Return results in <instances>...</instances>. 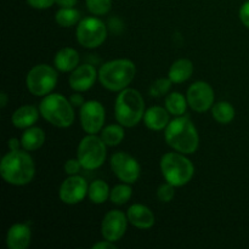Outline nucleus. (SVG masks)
<instances>
[{"label":"nucleus","mask_w":249,"mask_h":249,"mask_svg":"<svg viewBox=\"0 0 249 249\" xmlns=\"http://www.w3.org/2000/svg\"><path fill=\"white\" fill-rule=\"evenodd\" d=\"M7 146H9L10 151H17L19 150V146H22L21 140L16 138H11L9 141H7Z\"/></svg>","instance_id":"37"},{"label":"nucleus","mask_w":249,"mask_h":249,"mask_svg":"<svg viewBox=\"0 0 249 249\" xmlns=\"http://www.w3.org/2000/svg\"><path fill=\"white\" fill-rule=\"evenodd\" d=\"M194 73V63L189 58H179L169 68L168 78L175 84H180L191 78Z\"/></svg>","instance_id":"21"},{"label":"nucleus","mask_w":249,"mask_h":249,"mask_svg":"<svg viewBox=\"0 0 249 249\" xmlns=\"http://www.w3.org/2000/svg\"><path fill=\"white\" fill-rule=\"evenodd\" d=\"M39 111L36 106L32 105H24L18 107L16 111L12 113L11 122L15 128L17 129H27L33 126L39 118Z\"/></svg>","instance_id":"19"},{"label":"nucleus","mask_w":249,"mask_h":249,"mask_svg":"<svg viewBox=\"0 0 249 249\" xmlns=\"http://www.w3.org/2000/svg\"><path fill=\"white\" fill-rule=\"evenodd\" d=\"M175 189L177 187L174 185L169 184V182H165V184L160 185L157 190V197L160 202L163 203H169L173 201V198L175 197Z\"/></svg>","instance_id":"31"},{"label":"nucleus","mask_w":249,"mask_h":249,"mask_svg":"<svg viewBox=\"0 0 249 249\" xmlns=\"http://www.w3.org/2000/svg\"><path fill=\"white\" fill-rule=\"evenodd\" d=\"M79 118L82 128L88 134H97L104 129L105 118V107L101 102L96 100L85 101V104L80 107Z\"/></svg>","instance_id":"11"},{"label":"nucleus","mask_w":249,"mask_h":249,"mask_svg":"<svg viewBox=\"0 0 249 249\" xmlns=\"http://www.w3.org/2000/svg\"><path fill=\"white\" fill-rule=\"evenodd\" d=\"M111 190L104 180H95L89 185L88 196L94 204H102L109 198Z\"/></svg>","instance_id":"24"},{"label":"nucleus","mask_w":249,"mask_h":249,"mask_svg":"<svg viewBox=\"0 0 249 249\" xmlns=\"http://www.w3.org/2000/svg\"><path fill=\"white\" fill-rule=\"evenodd\" d=\"M0 174L7 184L24 186L33 180L36 164L26 150L10 151L0 162Z\"/></svg>","instance_id":"1"},{"label":"nucleus","mask_w":249,"mask_h":249,"mask_svg":"<svg viewBox=\"0 0 249 249\" xmlns=\"http://www.w3.org/2000/svg\"><path fill=\"white\" fill-rule=\"evenodd\" d=\"M27 4L36 10H45L56 4V0H26Z\"/></svg>","instance_id":"33"},{"label":"nucleus","mask_w":249,"mask_h":249,"mask_svg":"<svg viewBox=\"0 0 249 249\" xmlns=\"http://www.w3.org/2000/svg\"><path fill=\"white\" fill-rule=\"evenodd\" d=\"M186 99L189 106L194 111L202 113L213 107L215 95L213 88L208 83L196 82L187 89Z\"/></svg>","instance_id":"12"},{"label":"nucleus","mask_w":249,"mask_h":249,"mask_svg":"<svg viewBox=\"0 0 249 249\" xmlns=\"http://www.w3.org/2000/svg\"><path fill=\"white\" fill-rule=\"evenodd\" d=\"M32 232L26 224H14L7 230L6 246L9 249H26L31 245Z\"/></svg>","instance_id":"17"},{"label":"nucleus","mask_w":249,"mask_h":249,"mask_svg":"<svg viewBox=\"0 0 249 249\" xmlns=\"http://www.w3.org/2000/svg\"><path fill=\"white\" fill-rule=\"evenodd\" d=\"M145 114V102L140 92L131 88L119 91L114 104V117L121 125L133 128Z\"/></svg>","instance_id":"4"},{"label":"nucleus","mask_w":249,"mask_h":249,"mask_svg":"<svg viewBox=\"0 0 249 249\" xmlns=\"http://www.w3.org/2000/svg\"><path fill=\"white\" fill-rule=\"evenodd\" d=\"M136 66L128 58H118L104 63L99 70V80L109 91H122L134 80Z\"/></svg>","instance_id":"3"},{"label":"nucleus","mask_w":249,"mask_h":249,"mask_svg":"<svg viewBox=\"0 0 249 249\" xmlns=\"http://www.w3.org/2000/svg\"><path fill=\"white\" fill-rule=\"evenodd\" d=\"M57 72L51 66L41 63L36 65L27 73L26 87L34 96H46L57 84Z\"/></svg>","instance_id":"8"},{"label":"nucleus","mask_w":249,"mask_h":249,"mask_svg":"<svg viewBox=\"0 0 249 249\" xmlns=\"http://www.w3.org/2000/svg\"><path fill=\"white\" fill-rule=\"evenodd\" d=\"M114 248H116L114 242H111V241H107V240L100 241V242L95 243V245L92 246V249H114Z\"/></svg>","instance_id":"36"},{"label":"nucleus","mask_w":249,"mask_h":249,"mask_svg":"<svg viewBox=\"0 0 249 249\" xmlns=\"http://www.w3.org/2000/svg\"><path fill=\"white\" fill-rule=\"evenodd\" d=\"M128 216L121 211H111L104 216L101 224V232L104 240L117 242L126 232Z\"/></svg>","instance_id":"14"},{"label":"nucleus","mask_w":249,"mask_h":249,"mask_svg":"<svg viewBox=\"0 0 249 249\" xmlns=\"http://www.w3.org/2000/svg\"><path fill=\"white\" fill-rule=\"evenodd\" d=\"M41 117L57 128H68L74 122V109L68 99L61 94H49L39 105Z\"/></svg>","instance_id":"5"},{"label":"nucleus","mask_w":249,"mask_h":249,"mask_svg":"<svg viewBox=\"0 0 249 249\" xmlns=\"http://www.w3.org/2000/svg\"><path fill=\"white\" fill-rule=\"evenodd\" d=\"M165 142L178 152L191 155L199 146V136L196 126L189 117L179 116L169 122L164 129Z\"/></svg>","instance_id":"2"},{"label":"nucleus","mask_w":249,"mask_h":249,"mask_svg":"<svg viewBox=\"0 0 249 249\" xmlns=\"http://www.w3.org/2000/svg\"><path fill=\"white\" fill-rule=\"evenodd\" d=\"M78 0H56V4L61 7H74Z\"/></svg>","instance_id":"38"},{"label":"nucleus","mask_w":249,"mask_h":249,"mask_svg":"<svg viewBox=\"0 0 249 249\" xmlns=\"http://www.w3.org/2000/svg\"><path fill=\"white\" fill-rule=\"evenodd\" d=\"M7 94L5 91H1V94H0V106H1V108H5V106H6L7 104Z\"/></svg>","instance_id":"39"},{"label":"nucleus","mask_w":249,"mask_h":249,"mask_svg":"<svg viewBox=\"0 0 249 249\" xmlns=\"http://www.w3.org/2000/svg\"><path fill=\"white\" fill-rule=\"evenodd\" d=\"M45 142V133L41 128L31 126L24 130L21 136L22 147L26 151H36Z\"/></svg>","instance_id":"22"},{"label":"nucleus","mask_w":249,"mask_h":249,"mask_svg":"<svg viewBox=\"0 0 249 249\" xmlns=\"http://www.w3.org/2000/svg\"><path fill=\"white\" fill-rule=\"evenodd\" d=\"M169 112L165 107L152 106L147 108L143 114V123L150 130H164L169 124Z\"/></svg>","instance_id":"18"},{"label":"nucleus","mask_w":249,"mask_h":249,"mask_svg":"<svg viewBox=\"0 0 249 249\" xmlns=\"http://www.w3.org/2000/svg\"><path fill=\"white\" fill-rule=\"evenodd\" d=\"M75 36L83 48H99L107 38V27L97 17H87L78 23Z\"/></svg>","instance_id":"9"},{"label":"nucleus","mask_w":249,"mask_h":249,"mask_svg":"<svg viewBox=\"0 0 249 249\" xmlns=\"http://www.w3.org/2000/svg\"><path fill=\"white\" fill-rule=\"evenodd\" d=\"M240 19L243 23V26H246L249 29V0L245 2V4L241 6L240 9Z\"/></svg>","instance_id":"34"},{"label":"nucleus","mask_w":249,"mask_h":249,"mask_svg":"<svg viewBox=\"0 0 249 249\" xmlns=\"http://www.w3.org/2000/svg\"><path fill=\"white\" fill-rule=\"evenodd\" d=\"M107 145L96 134H88L78 145L77 158L87 170L99 169L106 160Z\"/></svg>","instance_id":"7"},{"label":"nucleus","mask_w":249,"mask_h":249,"mask_svg":"<svg viewBox=\"0 0 249 249\" xmlns=\"http://www.w3.org/2000/svg\"><path fill=\"white\" fill-rule=\"evenodd\" d=\"M126 216H128V220L131 225L138 229H142V230L151 229L156 223L153 212L143 204L136 203L129 207Z\"/></svg>","instance_id":"16"},{"label":"nucleus","mask_w":249,"mask_h":249,"mask_svg":"<svg viewBox=\"0 0 249 249\" xmlns=\"http://www.w3.org/2000/svg\"><path fill=\"white\" fill-rule=\"evenodd\" d=\"M56 23L63 28H68L80 22V12L74 7H61L55 14Z\"/></svg>","instance_id":"26"},{"label":"nucleus","mask_w":249,"mask_h":249,"mask_svg":"<svg viewBox=\"0 0 249 249\" xmlns=\"http://www.w3.org/2000/svg\"><path fill=\"white\" fill-rule=\"evenodd\" d=\"M131 195H133V189L130 187V184L123 182V184L117 185V186H114L111 190L109 199H111L113 204L123 206L131 198Z\"/></svg>","instance_id":"28"},{"label":"nucleus","mask_w":249,"mask_h":249,"mask_svg":"<svg viewBox=\"0 0 249 249\" xmlns=\"http://www.w3.org/2000/svg\"><path fill=\"white\" fill-rule=\"evenodd\" d=\"M172 84L173 82L169 78H160L156 82H153L152 85L150 87V94L155 97L163 96V95H165L169 91Z\"/></svg>","instance_id":"30"},{"label":"nucleus","mask_w":249,"mask_h":249,"mask_svg":"<svg viewBox=\"0 0 249 249\" xmlns=\"http://www.w3.org/2000/svg\"><path fill=\"white\" fill-rule=\"evenodd\" d=\"M111 168L121 181L134 184L139 180L141 168L136 158L126 152H116L111 157Z\"/></svg>","instance_id":"10"},{"label":"nucleus","mask_w":249,"mask_h":249,"mask_svg":"<svg viewBox=\"0 0 249 249\" xmlns=\"http://www.w3.org/2000/svg\"><path fill=\"white\" fill-rule=\"evenodd\" d=\"M105 143L107 146H113L119 145L124 139V129L123 125L121 124H109V125L105 126L101 130V136Z\"/></svg>","instance_id":"27"},{"label":"nucleus","mask_w":249,"mask_h":249,"mask_svg":"<svg viewBox=\"0 0 249 249\" xmlns=\"http://www.w3.org/2000/svg\"><path fill=\"white\" fill-rule=\"evenodd\" d=\"M160 172L165 181L175 187H181L191 181L195 167L184 153L168 152L160 158Z\"/></svg>","instance_id":"6"},{"label":"nucleus","mask_w":249,"mask_h":249,"mask_svg":"<svg viewBox=\"0 0 249 249\" xmlns=\"http://www.w3.org/2000/svg\"><path fill=\"white\" fill-rule=\"evenodd\" d=\"M87 7L95 16H104L108 14L112 7V0H85Z\"/></svg>","instance_id":"29"},{"label":"nucleus","mask_w":249,"mask_h":249,"mask_svg":"<svg viewBox=\"0 0 249 249\" xmlns=\"http://www.w3.org/2000/svg\"><path fill=\"white\" fill-rule=\"evenodd\" d=\"M187 105H189V102H187L186 97L178 91L170 92L165 97V108L168 109L170 114L175 117L184 116Z\"/></svg>","instance_id":"23"},{"label":"nucleus","mask_w":249,"mask_h":249,"mask_svg":"<svg viewBox=\"0 0 249 249\" xmlns=\"http://www.w3.org/2000/svg\"><path fill=\"white\" fill-rule=\"evenodd\" d=\"M82 163L79 162L78 158H72V160H66L65 163V172L67 175H77L80 172Z\"/></svg>","instance_id":"32"},{"label":"nucleus","mask_w":249,"mask_h":249,"mask_svg":"<svg viewBox=\"0 0 249 249\" xmlns=\"http://www.w3.org/2000/svg\"><path fill=\"white\" fill-rule=\"evenodd\" d=\"M213 118L220 124H229L235 118V108L228 101L216 102L212 107Z\"/></svg>","instance_id":"25"},{"label":"nucleus","mask_w":249,"mask_h":249,"mask_svg":"<svg viewBox=\"0 0 249 249\" xmlns=\"http://www.w3.org/2000/svg\"><path fill=\"white\" fill-rule=\"evenodd\" d=\"M70 101H71V104H72L73 107H82L83 105L85 104L84 97H83L80 94H78V91H77V94L71 95Z\"/></svg>","instance_id":"35"},{"label":"nucleus","mask_w":249,"mask_h":249,"mask_svg":"<svg viewBox=\"0 0 249 249\" xmlns=\"http://www.w3.org/2000/svg\"><path fill=\"white\" fill-rule=\"evenodd\" d=\"M97 78H99V73L96 68L85 63V65L78 66L74 71H72L68 83L74 91L83 92L91 89Z\"/></svg>","instance_id":"15"},{"label":"nucleus","mask_w":249,"mask_h":249,"mask_svg":"<svg viewBox=\"0 0 249 249\" xmlns=\"http://www.w3.org/2000/svg\"><path fill=\"white\" fill-rule=\"evenodd\" d=\"M88 186L87 180L80 175H68L66 180L61 184L60 191H58V196L60 199L65 204H78L87 197Z\"/></svg>","instance_id":"13"},{"label":"nucleus","mask_w":249,"mask_h":249,"mask_svg":"<svg viewBox=\"0 0 249 249\" xmlns=\"http://www.w3.org/2000/svg\"><path fill=\"white\" fill-rule=\"evenodd\" d=\"M79 53L73 48H63L56 53L53 65L61 72H72L79 65Z\"/></svg>","instance_id":"20"}]
</instances>
